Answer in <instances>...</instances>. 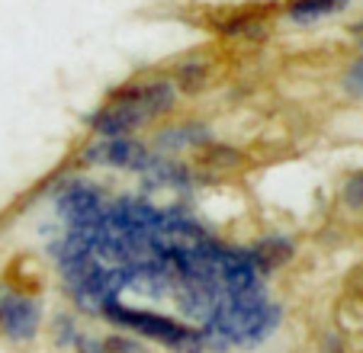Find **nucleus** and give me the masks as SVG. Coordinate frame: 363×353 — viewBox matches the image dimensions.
<instances>
[{
	"mask_svg": "<svg viewBox=\"0 0 363 353\" xmlns=\"http://www.w3.org/2000/svg\"><path fill=\"white\" fill-rule=\"evenodd\" d=\"M203 161L206 164H216V167H238V164L245 161V155H241V151H235V148H228V145H209V142H206Z\"/></svg>",
	"mask_w": 363,
	"mask_h": 353,
	"instance_id": "ddd939ff",
	"label": "nucleus"
},
{
	"mask_svg": "<svg viewBox=\"0 0 363 353\" xmlns=\"http://www.w3.org/2000/svg\"><path fill=\"white\" fill-rule=\"evenodd\" d=\"M58 209L71 222V228H103L106 225V206L100 193L90 186H71L58 196Z\"/></svg>",
	"mask_w": 363,
	"mask_h": 353,
	"instance_id": "39448f33",
	"label": "nucleus"
},
{
	"mask_svg": "<svg viewBox=\"0 0 363 353\" xmlns=\"http://www.w3.org/2000/svg\"><path fill=\"white\" fill-rule=\"evenodd\" d=\"M354 35H357V45L363 48V23H357V26H354Z\"/></svg>",
	"mask_w": 363,
	"mask_h": 353,
	"instance_id": "f3484780",
	"label": "nucleus"
},
{
	"mask_svg": "<svg viewBox=\"0 0 363 353\" xmlns=\"http://www.w3.org/2000/svg\"><path fill=\"white\" fill-rule=\"evenodd\" d=\"M213 138L209 125L203 123H184V125H174V129H164L158 135V145L167 151H180V148H196V145H206Z\"/></svg>",
	"mask_w": 363,
	"mask_h": 353,
	"instance_id": "6e6552de",
	"label": "nucleus"
},
{
	"mask_svg": "<svg viewBox=\"0 0 363 353\" xmlns=\"http://www.w3.org/2000/svg\"><path fill=\"white\" fill-rule=\"evenodd\" d=\"M39 306L23 296H4L0 302V325L13 340H29L39 331Z\"/></svg>",
	"mask_w": 363,
	"mask_h": 353,
	"instance_id": "423d86ee",
	"label": "nucleus"
},
{
	"mask_svg": "<svg viewBox=\"0 0 363 353\" xmlns=\"http://www.w3.org/2000/svg\"><path fill=\"white\" fill-rule=\"evenodd\" d=\"M344 90L350 96H363V58L350 65V71L344 74Z\"/></svg>",
	"mask_w": 363,
	"mask_h": 353,
	"instance_id": "2eb2a0df",
	"label": "nucleus"
},
{
	"mask_svg": "<svg viewBox=\"0 0 363 353\" xmlns=\"http://www.w3.org/2000/svg\"><path fill=\"white\" fill-rule=\"evenodd\" d=\"M87 123H90V129H94L100 138L129 135L135 125L145 123V113H142V106L135 103L132 90L125 87V90H119V94H113V100L106 103L103 109H96Z\"/></svg>",
	"mask_w": 363,
	"mask_h": 353,
	"instance_id": "7ed1b4c3",
	"label": "nucleus"
},
{
	"mask_svg": "<svg viewBox=\"0 0 363 353\" xmlns=\"http://www.w3.org/2000/svg\"><path fill=\"white\" fill-rule=\"evenodd\" d=\"M344 203L350 206V209H363V174H354L344 184Z\"/></svg>",
	"mask_w": 363,
	"mask_h": 353,
	"instance_id": "4468645a",
	"label": "nucleus"
},
{
	"mask_svg": "<svg viewBox=\"0 0 363 353\" xmlns=\"http://www.w3.org/2000/svg\"><path fill=\"white\" fill-rule=\"evenodd\" d=\"M280 321V308L270 302H235L222 296L209 312V331H216L222 340L235 344H257L264 340Z\"/></svg>",
	"mask_w": 363,
	"mask_h": 353,
	"instance_id": "f257e3e1",
	"label": "nucleus"
},
{
	"mask_svg": "<svg viewBox=\"0 0 363 353\" xmlns=\"http://www.w3.org/2000/svg\"><path fill=\"white\" fill-rule=\"evenodd\" d=\"M132 96L135 103L142 106L145 119L151 116H161V113H171L174 103H177V87L171 81H148V84H132Z\"/></svg>",
	"mask_w": 363,
	"mask_h": 353,
	"instance_id": "0eeeda50",
	"label": "nucleus"
},
{
	"mask_svg": "<svg viewBox=\"0 0 363 353\" xmlns=\"http://www.w3.org/2000/svg\"><path fill=\"white\" fill-rule=\"evenodd\" d=\"M289 254H293V245H289L286 238H267L251 251V260H254V267H257V273H261V270H274Z\"/></svg>",
	"mask_w": 363,
	"mask_h": 353,
	"instance_id": "9b49d317",
	"label": "nucleus"
},
{
	"mask_svg": "<svg viewBox=\"0 0 363 353\" xmlns=\"http://www.w3.org/2000/svg\"><path fill=\"white\" fill-rule=\"evenodd\" d=\"M203 84H206V65L203 62H186L177 68V87L184 90V94H196Z\"/></svg>",
	"mask_w": 363,
	"mask_h": 353,
	"instance_id": "f8f14e48",
	"label": "nucleus"
},
{
	"mask_svg": "<svg viewBox=\"0 0 363 353\" xmlns=\"http://www.w3.org/2000/svg\"><path fill=\"white\" fill-rule=\"evenodd\" d=\"M347 0H293L286 7V16L293 23H318L325 16H331L335 10H341Z\"/></svg>",
	"mask_w": 363,
	"mask_h": 353,
	"instance_id": "1a4fd4ad",
	"label": "nucleus"
},
{
	"mask_svg": "<svg viewBox=\"0 0 363 353\" xmlns=\"http://www.w3.org/2000/svg\"><path fill=\"white\" fill-rule=\"evenodd\" d=\"M322 353H344V340H341V337H335V334H328V337H325Z\"/></svg>",
	"mask_w": 363,
	"mask_h": 353,
	"instance_id": "dca6fc26",
	"label": "nucleus"
},
{
	"mask_svg": "<svg viewBox=\"0 0 363 353\" xmlns=\"http://www.w3.org/2000/svg\"><path fill=\"white\" fill-rule=\"evenodd\" d=\"M84 157H87L90 164H110V167H129V170H145V164L151 161L148 148L129 135L100 138L94 148H87Z\"/></svg>",
	"mask_w": 363,
	"mask_h": 353,
	"instance_id": "20e7f679",
	"label": "nucleus"
},
{
	"mask_svg": "<svg viewBox=\"0 0 363 353\" xmlns=\"http://www.w3.org/2000/svg\"><path fill=\"white\" fill-rule=\"evenodd\" d=\"M100 312L106 315L110 321H116V325L132 327V331L145 334V337H155V340H161V344L174 347V350L196 353V350H203V344H206V334L190 331V327L177 325V321H171V318H161V315L138 312V308H125V306H119L116 299H106L100 306Z\"/></svg>",
	"mask_w": 363,
	"mask_h": 353,
	"instance_id": "f03ea898",
	"label": "nucleus"
},
{
	"mask_svg": "<svg viewBox=\"0 0 363 353\" xmlns=\"http://www.w3.org/2000/svg\"><path fill=\"white\" fill-rule=\"evenodd\" d=\"M145 180L148 184H174V186H186L190 184V174H186L184 164H174V161H161V157H151L145 164Z\"/></svg>",
	"mask_w": 363,
	"mask_h": 353,
	"instance_id": "9d476101",
	"label": "nucleus"
}]
</instances>
